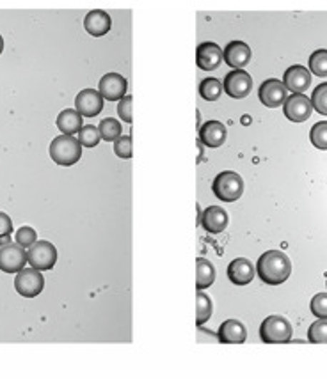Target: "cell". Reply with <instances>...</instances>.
Instances as JSON below:
<instances>
[{"mask_svg":"<svg viewBox=\"0 0 327 383\" xmlns=\"http://www.w3.org/2000/svg\"><path fill=\"white\" fill-rule=\"evenodd\" d=\"M212 190L223 203H235L244 193V180L233 170H224L213 180Z\"/></svg>","mask_w":327,"mask_h":383,"instance_id":"obj_3","label":"cell"},{"mask_svg":"<svg viewBox=\"0 0 327 383\" xmlns=\"http://www.w3.org/2000/svg\"><path fill=\"white\" fill-rule=\"evenodd\" d=\"M283 108H285V116L292 123H304L311 118V112H313L311 100L306 94L301 93H292V96L286 98Z\"/></svg>","mask_w":327,"mask_h":383,"instance_id":"obj_10","label":"cell"},{"mask_svg":"<svg viewBox=\"0 0 327 383\" xmlns=\"http://www.w3.org/2000/svg\"><path fill=\"white\" fill-rule=\"evenodd\" d=\"M104 108V96L100 91L94 89H84L75 98V111L84 118H94Z\"/></svg>","mask_w":327,"mask_h":383,"instance_id":"obj_11","label":"cell"},{"mask_svg":"<svg viewBox=\"0 0 327 383\" xmlns=\"http://www.w3.org/2000/svg\"><path fill=\"white\" fill-rule=\"evenodd\" d=\"M25 262L27 261V252L24 247L18 243H9L0 245V270L6 273H18L24 270Z\"/></svg>","mask_w":327,"mask_h":383,"instance_id":"obj_8","label":"cell"},{"mask_svg":"<svg viewBox=\"0 0 327 383\" xmlns=\"http://www.w3.org/2000/svg\"><path fill=\"white\" fill-rule=\"evenodd\" d=\"M223 93V83L217 78H205L199 83V94H201L203 100L206 101H217Z\"/></svg>","mask_w":327,"mask_h":383,"instance_id":"obj_24","label":"cell"},{"mask_svg":"<svg viewBox=\"0 0 327 383\" xmlns=\"http://www.w3.org/2000/svg\"><path fill=\"white\" fill-rule=\"evenodd\" d=\"M221 61H223V50L217 43H201L196 50V63L205 71H213V69L219 68Z\"/></svg>","mask_w":327,"mask_h":383,"instance_id":"obj_14","label":"cell"},{"mask_svg":"<svg viewBox=\"0 0 327 383\" xmlns=\"http://www.w3.org/2000/svg\"><path fill=\"white\" fill-rule=\"evenodd\" d=\"M45 287V279L41 272L36 268H24L14 277V290L25 298H34Z\"/></svg>","mask_w":327,"mask_h":383,"instance_id":"obj_6","label":"cell"},{"mask_svg":"<svg viewBox=\"0 0 327 383\" xmlns=\"http://www.w3.org/2000/svg\"><path fill=\"white\" fill-rule=\"evenodd\" d=\"M228 277L235 286H247L254 279V266L249 259L237 257L228 266Z\"/></svg>","mask_w":327,"mask_h":383,"instance_id":"obj_18","label":"cell"},{"mask_svg":"<svg viewBox=\"0 0 327 383\" xmlns=\"http://www.w3.org/2000/svg\"><path fill=\"white\" fill-rule=\"evenodd\" d=\"M310 141L311 144L317 149L326 151L327 149V121H321L317 125H313L310 131Z\"/></svg>","mask_w":327,"mask_h":383,"instance_id":"obj_29","label":"cell"},{"mask_svg":"<svg viewBox=\"0 0 327 383\" xmlns=\"http://www.w3.org/2000/svg\"><path fill=\"white\" fill-rule=\"evenodd\" d=\"M311 105L318 114L327 116V82L321 83L311 94Z\"/></svg>","mask_w":327,"mask_h":383,"instance_id":"obj_30","label":"cell"},{"mask_svg":"<svg viewBox=\"0 0 327 383\" xmlns=\"http://www.w3.org/2000/svg\"><path fill=\"white\" fill-rule=\"evenodd\" d=\"M308 66H310V71L313 73V75L321 76V78H326L327 76V50H315V52L310 56Z\"/></svg>","mask_w":327,"mask_h":383,"instance_id":"obj_26","label":"cell"},{"mask_svg":"<svg viewBox=\"0 0 327 383\" xmlns=\"http://www.w3.org/2000/svg\"><path fill=\"white\" fill-rule=\"evenodd\" d=\"M100 94L107 101H119L126 96V78L119 73H107L100 80Z\"/></svg>","mask_w":327,"mask_h":383,"instance_id":"obj_12","label":"cell"},{"mask_svg":"<svg viewBox=\"0 0 327 383\" xmlns=\"http://www.w3.org/2000/svg\"><path fill=\"white\" fill-rule=\"evenodd\" d=\"M258 96H260V101L263 103V107L278 108L285 105L286 98H288V89H286L285 83L279 82L278 78H268L261 83Z\"/></svg>","mask_w":327,"mask_h":383,"instance_id":"obj_9","label":"cell"},{"mask_svg":"<svg viewBox=\"0 0 327 383\" xmlns=\"http://www.w3.org/2000/svg\"><path fill=\"white\" fill-rule=\"evenodd\" d=\"M201 225L208 235H221L228 228V213L221 206H208L203 211Z\"/></svg>","mask_w":327,"mask_h":383,"instance_id":"obj_16","label":"cell"},{"mask_svg":"<svg viewBox=\"0 0 327 383\" xmlns=\"http://www.w3.org/2000/svg\"><path fill=\"white\" fill-rule=\"evenodd\" d=\"M223 89L228 96L241 100V98H246L253 91V78L244 69H233V71H230L224 76Z\"/></svg>","mask_w":327,"mask_h":383,"instance_id":"obj_7","label":"cell"},{"mask_svg":"<svg viewBox=\"0 0 327 383\" xmlns=\"http://www.w3.org/2000/svg\"><path fill=\"white\" fill-rule=\"evenodd\" d=\"M223 59L230 68L242 69L249 64L251 61V48L244 41H231L226 48L223 50Z\"/></svg>","mask_w":327,"mask_h":383,"instance_id":"obj_17","label":"cell"},{"mask_svg":"<svg viewBox=\"0 0 327 383\" xmlns=\"http://www.w3.org/2000/svg\"><path fill=\"white\" fill-rule=\"evenodd\" d=\"M98 130H100L101 138L107 142H116L121 137V123L116 121L114 118H107L104 121H100Z\"/></svg>","mask_w":327,"mask_h":383,"instance_id":"obj_25","label":"cell"},{"mask_svg":"<svg viewBox=\"0 0 327 383\" xmlns=\"http://www.w3.org/2000/svg\"><path fill=\"white\" fill-rule=\"evenodd\" d=\"M57 128L63 135H77L82 128V116L75 108H66L57 116Z\"/></svg>","mask_w":327,"mask_h":383,"instance_id":"obj_21","label":"cell"},{"mask_svg":"<svg viewBox=\"0 0 327 383\" xmlns=\"http://www.w3.org/2000/svg\"><path fill=\"white\" fill-rule=\"evenodd\" d=\"M258 277L268 286H278L283 284L292 273V262L288 255L281 250H267L260 255L256 262Z\"/></svg>","mask_w":327,"mask_h":383,"instance_id":"obj_1","label":"cell"},{"mask_svg":"<svg viewBox=\"0 0 327 383\" xmlns=\"http://www.w3.org/2000/svg\"><path fill=\"white\" fill-rule=\"evenodd\" d=\"M293 328L292 323L288 320L283 318V316H268L267 320H263L260 327V337L261 341L267 342V344H283V342H288L292 339Z\"/></svg>","mask_w":327,"mask_h":383,"instance_id":"obj_4","label":"cell"},{"mask_svg":"<svg viewBox=\"0 0 327 383\" xmlns=\"http://www.w3.org/2000/svg\"><path fill=\"white\" fill-rule=\"evenodd\" d=\"M11 233H13V220L9 218V215L0 211V238H7Z\"/></svg>","mask_w":327,"mask_h":383,"instance_id":"obj_35","label":"cell"},{"mask_svg":"<svg viewBox=\"0 0 327 383\" xmlns=\"http://www.w3.org/2000/svg\"><path fill=\"white\" fill-rule=\"evenodd\" d=\"M27 261L31 262L32 268L39 270V272L52 270L57 262V249L46 240H38L29 247Z\"/></svg>","mask_w":327,"mask_h":383,"instance_id":"obj_5","label":"cell"},{"mask_svg":"<svg viewBox=\"0 0 327 383\" xmlns=\"http://www.w3.org/2000/svg\"><path fill=\"white\" fill-rule=\"evenodd\" d=\"M111 16L101 9L89 11V13L86 14V20H84V27H86L87 34L94 36V38H100V36L107 34V32L111 31Z\"/></svg>","mask_w":327,"mask_h":383,"instance_id":"obj_19","label":"cell"},{"mask_svg":"<svg viewBox=\"0 0 327 383\" xmlns=\"http://www.w3.org/2000/svg\"><path fill=\"white\" fill-rule=\"evenodd\" d=\"M228 137L226 126L221 121H206L199 126V142L206 148H221Z\"/></svg>","mask_w":327,"mask_h":383,"instance_id":"obj_15","label":"cell"},{"mask_svg":"<svg viewBox=\"0 0 327 383\" xmlns=\"http://www.w3.org/2000/svg\"><path fill=\"white\" fill-rule=\"evenodd\" d=\"M308 341L313 344H327V318L311 323L310 330H308Z\"/></svg>","mask_w":327,"mask_h":383,"instance_id":"obj_28","label":"cell"},{"mask_svg":"<svg viewBox=\"0 0 327 383\" xmlns=\"http://www.w3.org/2000/svg\"><path fill=\"white\" fill-rule=\"evenodd\" d=\"M217 337L224 344H242L247 339V330L238 320H226L224 323H221Z\"/></svg>","mask_w":327,"mask_h":383,"instance_id":"obj_20","label":"cell"},{"mask_svg":"<svg viewBox=\"0 0 327 383\" xmlns=\"http://www.w3.org/2000/svg\"><path fill=\"white\" fill-rule=\"evenodd\" d=\"M311 73L310 69H306L304 66H290L285 71V76H283V83L288 91L292 93H301L304 94L311 86Z\"/></svg>","mask_w":327,"mask_h":383,"instance_id":"obj_13","label":"cell"},{"mask_svg":"<svg viewBox=\"0 0 327 383\" xmlns=\"http://www.w3.org/2000/svg\"><path fill=\"white\" fill-rule=\"evenodd\" d=\"M100 138V130L93 125L82 126L81 131L77 133V141L81 142V145H84V148H94V145H98Z\"/></svg>","mask_w":327,"mask_h":383,"instance_id":"obj_27","label":"cell"},{"mask_svg":"<svg viewBox=\"0 0 327 383\" xmlns=\"http://www.w3.org/2000/svg\"><path fill=\"white\" fill-rule=\"evenodd\" d=\"M311 312H313L315 318L326 320L327 318V293H318L311 298L310 304Z\"/></svg>","mask_w":327,"mask_h":383,"instance_id":"obj_31","label":"cell"},{"mask_svg":"<svg viewBox=\"0 0 327 383\" xmlns=\"http://www.w3.org/2000/svg\"><path fill=\"white\" fill-rule=\"evenodd\" d=\"M114 153L123 160L132 158V137L130 135H121L114 142Z\"/></svg>","mask_w":327,"mask_h":383,"instance_id":"obj_32","label":"cell"},{"mask_svg":"<svg viewBox=\"0 0 327 383\" xmlns=\"http://www.w3.org/2000/svg\"><path fill=\"white\" fill-rule=\"evenodd\" d=\"M38 235H36V231L32 228H29V225H24V228L18 229L16 233V243L20 247H24V249H29V247L32 245V243L38 242Z\"/></svg>","mask_w":327,"mask_h":383,"instance_id":"obj_33","label":"cell"},{"mask_svg":"<svg viewBox=\"0 0 327 383\" xmlns=\"http://www.w3.org/2000/svg\"><path fill=\"white\" fill-rule=\"evenodd\" d=\"M118 114L121 121L132 123V96H125L118 103Z\"/></svg>","mask_w":327,"mask_h":383,"instance_id":"obj_34","label":"cell"},{"mask_svg":"<svg viewBox=\"0 0 327 383\" xmlns=\"http://www.w3.org/2000/svg\"><path fill=\"white\" fill-rule=\"evenodd\" d=\"M196 304H198L196 305V323L201 327V325L205 323V321H208L210 316H212V311H213L212 298H210L203 290H198Z\"/></svg>","mask_w":327,"mask_h":383,"instance_id":"obj_23","label":"cell"},{"mask_svg":"<svg viewBox=\"0 0 327 383\" xmlns=\"http://www.w3.org/2000/svg\"><path fill=\"white\" fill-rule=\"evenodd\" d=\"M216 280V268L212 262L205 257L196 259V287L198 290H206Z\"/></svg>","mask_w":327,"mask_h":383,"instance_id":"obj_22","label":"cell"},{"mask_svg":"<svg viewBox=\"0 0 327 383\" xmlns=\"http://www.w3.org/2000/svg\"><path fill=\"white\" fill-rule=\"evenodd\" d=\"M2 52H4V38L0 36V53H2Z\"/></svg>","mask_w":327,"mask_h":383,"instance_id":"obj_36","label":"cell"},{"mask_svg":"<svg viewBox=\"0 0 327 383\" xmlns=\"http://www.w3.org/2000/svg\"><path fill=\"white\" fill-rule=\"evenodd\" d=\"M50 158L57 163V165L70 167L81 160L82 156V145L74 135H59L50 142Z\"/></svg>","mask_w":327,"mask_h":383,"instance_id":"obj_2","label":"cell"}]
</instances>
